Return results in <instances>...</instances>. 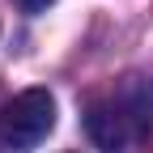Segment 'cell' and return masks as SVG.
Returning a JSON list of instances; mask_svg holds the SVG:
<instances>
[{
    "label": "cell",
    "instance_id": "obj_2",
    "mask_svg": "<svg viewBox=\"0 0 153 153\" xmlns=\"http://www.w3.org/2000/svg\"><path fill=\"white\" fill-rule=\"evenodd\" d=\"M55 128V98L47 89H22L0 111V153H30Z\"/></svg>",
    "mask_w": 153,
    "mask_h": 153
},
{
    "label": "cell",
    "instance_id": "obj_3",
    "mask_svg": "<svg viewBox=\"0 0 153 153\" xmlns=\"http://www.w3.org/2000/svg\"><path fill=\"white\" fill-rule=\"evenodd\" d=\"M17 4H22L26 13H43L47 4H55V0H17Z\"/></svg>",
    "mask_w": 153,
    "mask_h": 153
},
{
    "label": "cell",
    "instance_id": "obj_1",
    "mask_svg": "<svg viewBox=\"0 0 153 153\" xmlns=\"http://www.w3.org/2000/svg\"><path fill=\"white\" fill-rule=\"evenodd\" d=\"M85 132L102 153H132L153 136V76L128 72L85 102Z\"/></svg>",
    "mask_w": 153,
    "mask_h": 153
}]
</instances>
